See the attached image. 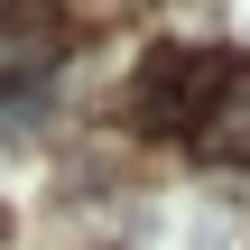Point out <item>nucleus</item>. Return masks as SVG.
Returning a JSON list of instances; mask_svg holds the SVG:
<instances>
[{"instance_id":"f257e3e1","label":"nucleus","mask_w":250,"mask_h":250,"mask_svg":"<svg viewBox=\"0 0 250 250\" xmlns=\"http://www.w3.org/2000/svg\"><path fill=\"white\" fill-rule=\"evenodd\" d=\"M223 74H232V56L223 46H186V37H167V46H148V65L130 74V130H148V139H176V130H195L204 121V102L223 93Z\"/></svg>"},{"instance_id":"f03ea898","label":"nucleus","mask_w":250,"mask_h":250,"mask_svg":"<svg viewBox=\"0 0 250 250\" xmlns=\"http://www.w3.org/2000/svg\"><path fill=\"white\" fill-rule=\"evenodd\" d=\"M186 139H195V158H204V167H250V56H232L223 93L204 102V121H195Z\"/></svg>"},{"instance_id":"7ed1b4c3","label":"nucleus","mask_w":250,"mask_h":250,"mask_svg":"<svg viewBox=\"0 0 250 250\" xmlns=\"http://www.w3.org/2000/svg\"><path fill=\"white\" fill-rule=\"evenodd\" d=\"M56 37H65V28H56V9H46V0L9 9V19H0V83H46V74H56V56H65Z\"/></svg>"}]
</instances>
